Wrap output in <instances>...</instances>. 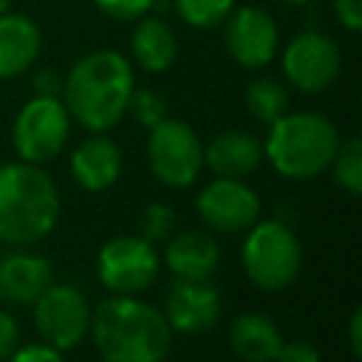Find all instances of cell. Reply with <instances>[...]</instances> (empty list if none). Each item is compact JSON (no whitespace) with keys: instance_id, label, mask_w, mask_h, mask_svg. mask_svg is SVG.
I'll return each instance as SVG.
<instances>
[{"instance_id":"21","label":"cell","mask_w":362,"mask_h":362,"mask_svg":"<svg viewBox=\"0 0 362 362\" xmlns=\"http://www.w3.org/2000/svg\"><path fill=\"white\" fill-rule=\"evenodd\" d=\"M246 107L255 119L272 124L283 113H288V90L280 79L260 76V79L249 82V88H246Z\"/></svg>"},{"instance_id":"8","label":"cell","mask_w":362,"mask_h":362,"mask_svg":"<svg viewBox=\"0 0 362 362\" xmlns=\"http://www.w3.org/2000/svg\"><path fill=\"white\" fill-rule=\"evenodd\" d=\"M96 274L113 294H139L158 277L156 243L141 235H119L107 240L96 255Z\"/></svg>"},{"instance_id":"27","label":"cell","mask_w":362,"mask_h":362,"mask_svg":"<svg viewBox=\"0 0 362 362\" xmlns=\"http://www.w3.org/2000/svg\"><path fill=\"white\" fill-rule=\"evenodd\" d=\"M8 362H65L62 351L45 345V342H31V345H17L8 356Z\"/></svg>"},{"instance_id":"28","label":"cell","mask_w":362,"mask_h":362,"mask_svg":"<svg viewBox=\"0 0 362 362\" xmlns=\"http://www.w3.org/2000/svg\"><path fill=\"white\" fill-rule=\"evenodd\" d=\"M274 362H320V351L308 339H291L280 345Z\"/></svg>"},{"instance_id":"25","label":"cell","mask_w":362,"mask_h":362,"mask_svg":"<svg viewBox=\"0 0 362 362\" xmlns=\"http://www.w3.org/2000/svg\"><path fill=\"white\" fill-rule=\"evenodd\" d=\"M175 226V212L167 204H147V209L141 212V238L150 243H161L173 235Z\"/></svg>"},{"instance_id":"29","label":"cell","mask_w":362,"mask_h":362,"mask_svg":"<svg viewBox=\"0 0 362 362\" xmlns=\"http://www.w3.org/2000/svg\"><path fill=\"white\" fill-rule=\"evenodd\" d=\"M17 345H20V325L8 311L0 308V362H6Z\"/></svg>"},{"instance_id":"18","label":"cell","mask_w":362,"mask_h":362,"mask_svg":"<svg viewBox=\"0 0 362 362\" xmlns=\"http://www.w3.org/2000/svg\"><path fill=\"white\" fill-rule=\"evenodd\" d=\"M229 345L243 362H274L283 334L263 311H243L229 325Z\"/></svg>"},{"instance_id":"26","label":"cell","mask_w":362,"mask_h":362,"mask_svg":"<svg viewBox=\"0 0 362 362\" xmlns=\"http://www.w3.org/2000/svg\"><path fill=\"white\" fill-rule=\"evenodd\" d=\"M93 3L99 11H105L113 20H139L156 6V0H93Z\"/></svg>"},{"instance_id":"33","label":"cell","mask_w":362,"mask_h":362,"mask_svg":"<svg viewBox=\"0 0 362 362\" xmlns=\"http://www.w3.org/2000/svg\"><path fill=\"white\" fill-rule=\"evenodd\" d=\"M283 3H291V6H311V3H317V0H283Z\"/></svg>"},{"instance_id":"1","label":"cell","mask_w":362,"mask_h":362,"mask_svg":"<svg viewBox=\"0 0 362 362\" xmlns=\"http://www.w3.org/2000/svg\"><path fill=\"white\" fill-rule=\"evenodd\" d=\"M133 88L127 57L119 51H90L62 79V105L85 130L105 133L127 113Z\"/></svg>"},{"instance_id":"31","label":"cell","mask_w":362,"mask_h":362,"mask_svg":"<svg viewBox=\"0 0 362 362\" xmlns=\"http://www.w3.org/2000/svg\"><path fill=\"white\" fill-rule=\"evenodd\" d=\"M34 90H37V96H59V93H62V79H59V74L51 71V68L40 71V74L34 76Z\"/></svg>"},{"instance_id":"23","label":"cell","mask_w":362,"mask_h":362,"mask_svg":"<svg viewBox=\"0 0 362 362\" xmlns=\"http://www.w3.org/2000/svg\"><path fill=\"white\" fill-rule=\"evenodd\" d=\"M173 6L184 23L195 28H215L229 17L235 0H173Z\"/></svg>"},{"instance_id":"15","label":"cell","mask_w":362,"mask_h":362,"mask_svg":"<svg viewBox=\"0 0 362 362\" xmlns=\"http://www.w3.org/2000/svg\"><path fill=\"white\" fill-rule=\"evenodd\" d=\"M164 263L181 280H209L221 263V246L206 232L184 229L167 240Z\"/></svg>"},{"instance_id":"24","label":"cell","mask_w":362,"mask_h":362,"mask_svg":"<svg viewBox=\"0 0 362 362\" xmlns=\"http://www.w3.org/2000/svg\"><path fill=\"white\" fill-rule=\"evenodd\" d=\"M127 110L133 113V119L139 124H144L147 130L153 124H158L161 119H167V102L158 90L153 88H133L130 93V102H127Z\"/></svg>"},{"instance_id":"5","label":"cell","mask_w":362,"mask_h":362,"mask_svg":"<svg viewBox=\"0 0 362 362\" xmlns=\"http://www.w3.org/2000/svg\"><path fill=\"white\" fill-rule=\"evenodd\" d=\"M246 277L263 291L288 288L303 269V246L280 221H255L240 249Z\"/></svg>"},{"instance_id":"16","label":"cell","mask_w":362,"mask_h":362,"mask_svg":"<svg viewBox=\"0 0 362 362\" xmlns=\"http://www.w3.org/2000/svg\"><path fill=\"white\" fill-rule=\"evenodd\" d=\"M51 286V263L31 252H11L0 257V297L14 305H34Z\"/></svg>"},{"instance_id":"14","label":"cell","mask_w":362,"mask_h":362,"mask_svg":"<svg viewBox=\"0 0 362 362\" xmlns=\"http://www.w3.org/2000/svg\"><path fill=\"white\" fill-rule=\"evenodd\" d=\"M122 173V150L113 139L96 133L71 153V175L88 192H102L116 184Z\"/></svg>"},{"instance_id":"20","label":"cell","mask_w":362,"mask_h":362,"mask_svg":"<svg viewBox=\"0 0 362 362\" xmlns=\"http://www.w3.org/2000/svg\"><path fill=\"white\" fill-rule=\"evenodd\" d=\"M130 54L139 68L150 74L167 71L178 57V37L161 17H139L133 37H130Z\"/></svg>"},{"instance_id":"2","label":"cell","mask_w":362,"mask_h":362,"mask_svg":"<svg viewBox=\"0 0 362 362\" xmlns=\"http://www.w3.org/2000/svg\"><path fill=\"white\" fill-rule=\"evenodd\" d=\"M88 331L105 362H164L173 337L164 314L133 294L102 300Z\"/></svg>"},{"instance_id":"10","label":"cell","mask_w":362,"mask_h":362,"mask_svg":"<svg viewBox=\"0 0 362 362\" xmlns=\"http://www.w3.org/2000/svg\"><path fill=\"white\" fill-rule=\"evenodd\" d=\"M342 68L339 45L320 31L297 34L283 51V74L300 93H322L334 85Z\"/></svg>"},{"instance_id":"3","label":"cell","mask_w":362,"mask_h":362,"mask_svg":"<svg viewBox=\"0 0 362 362\" xmlns=\"http://www.w3.org/2000/svg\"><path fill=\"white\" fill-rule=\"evenodd\" d=\"M59 218V192L40 164L0 167V240L25 246L42 240Z\"/></svg>"},{"instance_id":"9","label":"cell","mask_w":362,"mask_h":362,"mask_svg":"<svg viewBox=\"0 0 362 362\" xmlns=\"http://www.w3.org/2000/svg\"><path fill=\"white\" fill-rule=\"evenodd\" d=\"M34 328L57 351L76 348L90 328V305L76 286H48L34 300Z\"/></svg>"},{"instance_id":"13","label":"cell","mask_w":362,"mask_h":362,"mask_svg":"<svg viewBox=\"0 0 362 362\" xmlns=\"http://www.w3.org/2000/svg\"><path fill=\"white\" fill-rule=\"evenodd\" d=\"M161 314H164L170 331H178V334H187V337L204 334L221 317V291L209 280H181V277H175V283L167 291Z\"/></svg>"},{"instance_id":"7","label":"cell","mask_w":362,"mask_h":362,"mask_svg":"<svg viewBox=\"0 0 362 362\" xmlns=\"http://www.w3.org/2000/svg\"><path fill=\"white\" fill-rule=\"evenodd\" d=\"M71 136V116L59 96H34L14 119L11 141L20 161L45 164L62 153Z\"/></svg>"},{"instance_id":"32","label":"cell","mask_w":362,"mask_h":362,"mask_svg":"<svg viewBox=\"0 0 362 362\" xmlns=\"http://www.w3.org/2000/svg\"><path fill=\"white\" fill-rule=\"evenodd\" d=\"M359 325H362V308L356 305L354 314H351V325H348V342H351V354L356 359L362 356V334H359Z\"/></svg>"},{"instance_id":"30","label":"cell","mask_w":362,"mask_h":362,"mask_svg":"<svg viewBox=\"0 0 362 362\" xmlns=\"http://www.w3.org/2000/svg\"><path fill=\"white\" fill-rule=\"evenodd\" d=\"M334 17L348 31L362 28V0H334Z\"/></svg>"},{"instance_id":"19","label":"cell","mask_w":362,"mask_h":362,"mask_svg":"<svg viewBox=\"0 0 362 362\" xmlns=\"http://www.w3.org/2000/svg\"><path fill=\"white\" fill-rule=\"evenodd\" d=\"M42 34L25 14H0V79L20 76L40 54Z\"/></svg>"},{"instance_id":"4","label":"cell","mask_w":362,"mask_h":362,"mask_svg":"<svg viewBox=\"0 0 362 362\" xmlns=\"http://www.w3.org/2000/svg\"><path fill=\"white\" fill-rule=\"evenodd\" d=\"M339 133L334 122L314 110L283 113L269 124L263 156L272 167L291 181H308L325 173L337 156Z\"/></svg>"},{"instance_id":"12","label":"cell","mask_w":362,"mask_h":362,"mask_svg":"<svg viewBox=\"0 0 362 362\" xmlns=\"http://www.w3.org/2000/svg\"><path fill=\"white\" fill-rule=\"evenodd\" d=\"M223 23H226L223 28L226 51L240 68L255 71L272 62L277 51V23L266 8L260 6L232 8Z\"/></svg>"},{"instance_id":"17","label":"cell","mask_w":362,"mask_h":362,"mask_svg":"<svg viewBox=\"0 0 362 362\" xmlns=\"http://www.w3.org/2000/svg\"><path fill=\"white\" fill-rule=\"evenodd\" d=\"M263 161V144L243 130H223L204 147V164L223 178H246Z\"/></svg>"},{"instance_id":"34","label":"cell","mask_w":362,"mask_h":362,"mask_svg":"<svg viewBox=\"0 0 362 362\" xmlns=\"http://www.w3.org/2000/svg\"><path fill=\"white\" fill-rule=\"evenodd\" d=\"M8 6H11V0H0V14H6V11H8Z\"/></svg>"},{"instance_id":"11","label":"cell","mask_w":362,"mask_h":362,"mask_svg":"<svg viewBox=\"0 0 362 362\" xmlns=\"http://www.w3.org/2000/svg\"><path fill=\"white\" fill-rule=\"evenodd\" d=\"M195 212L215 232H243L257 221L260 198L240 178L218 175L198 192Z\"/></svg>"},{"instance_id":"6","label":"cell","mask_w":362,"mask_h":362,"mask_svg":"<svg viewBox=\"0 0 362 362\" xmlns=\"http://www.w3.org/2000/svg\"><path fill=\"white\" fill-rule=\"evenodd\" d=\"M147 164L161 184L175 189L189 187L204 170V144L187 122L167 116L150 127Z\"/></svg>"},{"instance_id":"22","label":"cell","mask_w":362,"mask_h":362,"mask_svg":"<svg viewBox=\"0 0 362 362\" xmlns=\"http://www.w3.org/2000/svg\"><path fill=\"white\" fill-rule=\"evenodd\" d=\"M331 167H334V181L348 195H354V198L362 195V141H359V136L339 141Z\"/></svg>"}]
</instances>
